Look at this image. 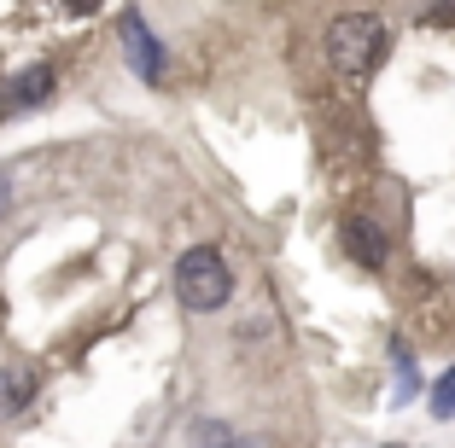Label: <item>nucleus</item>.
Masks as SVG:
<instances>
[{
	"label": "nucleus",
	"instance_id": "1",
	"mask_svg": "<svg viewBox=\"0 0 455 448\" xmlns=\"http://www.w3.org/2000/svg\"><path fill=\"white\" fill-rule=\"evenodd\" d=\"M386 47H391L386 18H374V12H339L333 24H327V65H333L339 76H368V70H379Z\"/></svg>",
	"mask_w": 455,
	"mask_h": 448
},
{
	"label": "nucleus",
	"instance_id": "2",
	"mask_svg": "<svg viewBox=\"0 0 455 448\" xmlns=\"http://www.w3.org/2000/svg\"><path fill=\"white\" fill-rule=\"evenodd\" d=\"M175 297L193 309V315H216L234 297V268L216 245H193L181 263H175Z\"/></svg>",
	"mask_w": 455,
	"mask_h": 448
},
{
	"label": "nucleus",
	"instance_id": "3",
	"mask_svg": "<svg viewBox=\"0 0 455 448\" xmlns=\"http://www.w3.org/2000/svg\"><path fill=\"white\" fill-rule=\"evenodd\" d=\"M117 35H123V53H129V65L140 70V82H152V88H158V82H164V47H158V35H152V24H147L140 12H123Z\"/></svg>",
	"mask_w": 455,
	"mask_h": 448
},
{
	"label": "nucleus",
	"instance_id": "4",
	"mask_svg": "<svg viewBox=\"0 0 455 448\" xmlns=\"http://www.w3.org/2000/svg\"><path fill=\"white\" fill-rule=\"evenodd\" d=\"M53 65H24L6 88H0V117H24V111H36V106H47L53 99Z\"/></svg>",
	"mask_w": 455,
	"mask_h": 448
},
{
	"label": "nucleus",
	"instance_id": "5",
	"mask_svg": "<svg viewBox=\"0 0 455 448\" xmlns=\"http://www.w3.org/2000/svg\"><path fill=\"white\" fill-rule=\"evenodd\" d=\"M345 251L356 256L362 268H386V256H391V239H386V227L374 222V216H345Z\"/></svg>",
	"mask_w": 455,
	"mask_h": 448
},
{
	"label": "nucleus",
	"instance_id": "6",
	"mask_svg": "<svg viewBox=\"0 0 455 448\" xmlns=\"http://www.w3.org/2000/svg\"><path fill=\"white\" fill-rule=\"evenodd\" d=\"M36 373L29 367H0V420H12V413H24L29 402H36Z\"/></svg>",
	"mask_w": 455,
	"mask_h": 448
},
{
	"label": "nucleus",
	"instance_id": "7",
	"mask_svg": "<svg viewBox=\"0 0 455 448\" xmlns=\"http://www.w3.org/2000/svg\"><path fill=\"white\" fill-rule=\"evenodd\" d=\"M427 408H432V420H455V367L432 384V402H427Z\"/></svg>",
	"mask_w": 455,
	"mask_h": 448
},
{
	"label": "nucleus",
	"instance_id": "8",
	"mask_svg": "<svg viewBox=\"0 0 455 448\" xmlns=\"http://www.w3.org/2000/svg\"><path fill=\"white\" fill-rule=\"evenodd\" d=\"M193 436H199V448H228V425H193Z\"/></svg>",
	"mask_w": 455,
	"mask_h": 448
},
{
	"label": "nucleus",
	"instance_id": "9",
	"mask_svg": "<svg viewBox=\"0 0 455 448\" xmlns=\"http://www.w3.org/2000/svg\"><path fill=\"white\" fill-rule=\"evenodd\" d=\"M6 210H12V175L0 169V222H6Z\"/></svg>",
	"mask_w": 455,
	"mask_h": 448
},
{
	"label": "nucleus",
	"instance_id": "10",
	"mask_svg": "<svg viewBox=\"0 0 455 448\" xmlns=\"http://www.w3.org/2000/svg\"><path fill=\"white\" fill-rule=\"evenodd\" d=\"M70 12H88V6H100V0H65Z\"/></svg>",
	"mask_w": 455,
	"mask_h": 448
},
{
	"label": "nucleus",
	"instance_id": "11",
	"mask_svg": "<svg viewBox=\"0 0 455 448\" xmlns=\"http://www.w3.org/2000/svg\"><path fill=\"white\" fill-rule=\"evenodd\" d=\"M228 448H257V443H251V436H228Z\"/></svg>",
	"mask_w": 455,
	"mask_h": 448
}]
</instances>
